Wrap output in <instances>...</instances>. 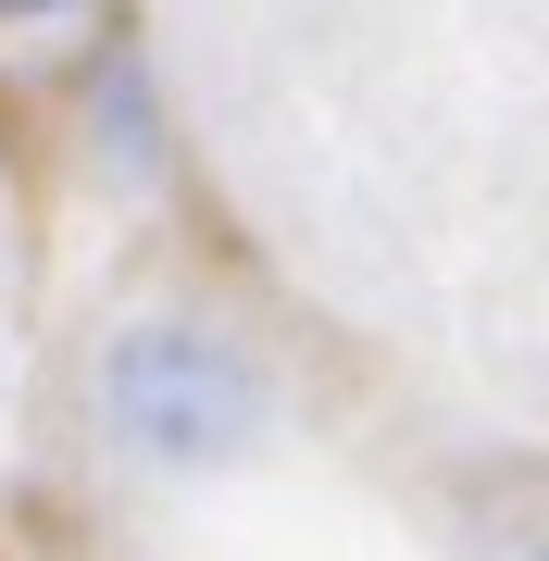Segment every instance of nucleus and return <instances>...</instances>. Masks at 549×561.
<instances>
[{
    "instance_id": "7ed1b4c3",
    "label": "nucleus",
    "mask_w": 549,
    "mask_h": 561,
    "mask_svg": "<svg viewBox=\"0 0 549 561\" xmlns=\"http://www.w3.org/2000/svg\"><path fill=\"white\" fill-rule=\"evenodd\" d=\"M0 13H76V0H0Z\"/></svg>"
},
{
    "instance_id": "f03ea898",
    "label": "nucleus",
    "mask_w": 549,
    "mask_h": 561,
    "mask_svg": "<svg viewBox=\"0 0 549 561\" xmlns=\"http://www.w3.org/2000/svg\"><path fill=\"white\" fill-rule=\"evenodd\" d=\"M88 125H101V162H113L125 187H150V175L175 162V138H163V101H150V62H138V50H113L101 76H88Z\"/></svg>"
},
{
    "instance_id": "f257e3e1",
    "label": "nucleus",
    "mask_w": 549,
    "mask_h": 561,
    "mask_svg": "<svg viewBox=\"0 0 549 561\" xmlns=\"http://www.w3.org/2000/svg\"><path fill=\"white\" fill-rule=\"evenodd\" d=\"M101 412L113 437L138 461H163V474H213V461H238L250 437H263V362H250L238 337H213V324H125V337L101 350Z\"/></svg>"
},
{
    "instance_id": "20e7f679",
    "label": "nucleus",
    "mask_w": 549,
    "mask_h": 561,
    "mask_svg": "<svg viewBox=\"0 0 549 561\" xmlns=\"http://www.w3.org/2000/svg\"><path fill=\"white\" fill-rule=\"evenodd\" d=\"M537 561H549V549H537Z\"/></svg>"
}]
</instances>
